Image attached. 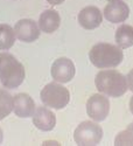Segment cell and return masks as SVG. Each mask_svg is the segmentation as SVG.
I'll return each instance as SVG.
<instances>
[{
	"instance_id": "cell-10",
	"label": "cell",
	"mask_w": 133,
	"mask_h": 146,
	"mask_svg": "<svg viewBox=\"0 0 133 146\" xmlns=\"http://www.w3.org/2000/svg\"><path fill=\"white\" fill-rule=\"evenodd\" d=\"M103 14L107 21L112 23H119L124 22L130 17V8L128 5L125 4L122 0H117V1H111L107 4L104 8Z\"/></svg>"
},
{
	"instance_id": "cell-11",
	"label": "cell",
	"mask_w": 133,
	"mask_h": 146,
	"mask_svg": "<svg viewBox=\"0 0 133 146\" xmlns=\"http://www.w3.org/2000/svg\"><path fill=\"white\" fill-rule=\"evenodd\" d=\"M35 109V102L28 94L21 92L13 97V111L19 118L33 117Z\"/></svg>"
},
{
	"instance_id": "cell-1",
	"label": "cell",
	"mask_w": 133,
	"mask_h": 146,
	"mask_svg": "<svg viewBox=\"0 0 133 146\" xmlns=\"http://www.w3.org/2000/svg\"><path fill=\"white\" fill-rule=\"evenodd\" d=\"M95 84L101 94L113 98L125 95L128 89L126 76L114 69L101 70L95 77Z\"/></svg>"
},
{
	"instance_id": "cell-14",
	"label": "cell",
	"mask_w": 133,
	"mask_h": 146,
	"mask_svg": "<svg viewBox=\"0 0 133 146\" xmlns=\"http://www.w3.org/2000/svg\"><path fill=\"white\" fill-rule=\"evenodd\" d=\"M116 43L122 49L133 46V27L130 25H120L116 31Z\"/></svg>"
},
{
	"instance_id": "cell-16",
	"label": "cell",
	"mask_w": 133,
	"mask_h": 146,
	"mask_svg": "<svg viewBox=\"0 0 133 146\" xmlns=\"http://www.w3.org/2000/svg\"><path fill=\"white\" fill-rule=\"evenodd\" d=\"M13 111V96L8 91L0 89V120L5 119Z\"/></svg>"
},
{
	"instance_id": "cell-18",
	"label": "cell",
	"mask_w": 133,
	"mask_h": 146,
	"mask_svg": "<svg viewBox=\"0 0 133 146\" xmlns=\"http://www.w3.org/2000/svg\"><path fill=\"white\" fill-rule=\"evenodd\" d=\"M126 80H127V87H128V89L133 92V69L128 71V74L126 76Z\"/></svg>"
},
{
	"instance_id": "cell-15",
	"label": "cell",
	"mask_w": 133,
	"mask_h": 146,
	"mask_svg": "<svg viewBox=\"0 0 133 146\" xmlns=\"http://www.w3.org/2000/svg\"><path fill=\"white\" fill-rule=\"evenodd\" d=\"M14 29L7 23H0V50H8L15 43Z\"/></svg>"
},
{
	"instance_id": "cell-8",
	"label": "cell",
	"mask_w": 133,
	"mask_h": 146,
	"mask_svg": "<svg viewBox=\"0 0 133 146\" xmlns=\"http://www.w3.org/2000/svg\"><path fill=\"white\" fill-rule=\"evenodd\" d=\"M40 27L32 19H22L14 26V33L17 39L21 42L30 43L40 38Z\"/></svg>"
},
{
	"instance_id": "cell-13",
	"label": "cell",
	"mask_w": 133,
	"mask_h": 146,
	"mask_svg": "<svg viewBox=\"0 0 133 146\" xmlns=\"http://www.w3.org/2000/svg\"><path fill=\"white\" fill-rule=\"evenodd\" d=\"M38 25L41 32L46 34H52L56 32L61 25V17L55 9H46L41 13Z\"/></svg>"
},
{
	"instance_id": "cell-9",
	"label": "cell",
	"mask_w": 133,
	"mask_h": 146,
	"mask_svg": "<svg viewBox=\"0 0 133 146\" xmlns=\"http://www.w3.org/2000/svg\"><path fill=\"white\" fill-rule=\"evenodd\" d=\"M78 23L79 26L87 31H92L101 26L103 21V14L98 7L87 6L78 13Z\"/></svg>"
},
{
	"instance_id": "cell-20",
	"label": "cell",
	"mask_w": 133,
	"mask_h": 146,
	"mask_svg": "<svg viewBox=\"0 0 133 146\" xmlns=\"http://www.w3.org/2000/svg\"><path fill=\"white\" fill-rule=\"evenodd\" d=\"M130 111L133 115V96L131 97V100H130Z\"/></svg>"
},
{
	"instance_id": "cell-22",
	"label": "cell",
	"mask_w": 133,
	"mask_h": 146,
	"mask_svg": "<svg viewBox=\"0 0 133 146\" xmlns=\"http://www.w3.org/2000/svg\"><path fill=\"white\" fill-rule=\"evenodd\" d=\"M109 3H111V1H117V0H107Z\"/></svg>"
},
{
	"instance_id": "cell-19",
	"label": "cell",
	"mask_w": 133,
	"mask_h": 146,
	"mask_svg": "<svg viewBox=\"0 0 133 146\" xmlns=\"http://www.w3.org/2000/svg\"><path fill=\"white\" fill-rule=\"evenodd\" d=\"M48 4H50L53 6H56V5H61L64 3V0H47Z\"/></svg>"
},
{
	"instance_id": "cell-17",
	"label": "cell",
	"mask_w": 133,
	"mask_h": 146,
	"mask_svg": "<svg viewBox=\"0 0 133 146\" xmlns=\"http://www.w3.org/2000/svg\"><path fill=\"white\" fill-rule=\"evenodd\" d=\"M114 145H133V121L127 126L126 130L119 132L116 139Z\"/></svg>"
},
{
	"instance_id": "cell-6",
	"label": "cell",
	"mask_w": 133,
	"mask_h": 146,
	"mask_svg": "<svg viewBox=\"0 0 133 146\" xmlns=\"http://www.w3.org/2000/svg\"><path fill=\"white\" fill-rule=\"evenodd\" d=\"M110 112V101L103 94L92 95L87 102V113L95 121H103Z\"/></svg>"
},
{
	"instance_id": "cell-3",
	"label": "cell",
	"mask_w": 133,
	"mask_h": 146,
	"mask_svg": "<svg viewBox=\"0 0 133 146\" xmlns=\"http://www.w3.org/2000/svg\"><path fill=\"white\" fill-rule=\"evenodd\" d=\"M25 68L9 53H0V82L7 89H15L25 81Z\"/></svg>"
},
{
	"instance_id": "cell-2",
	"label": "cell",
	"mask_w": 133,
	"mask_h": 146,
	"mask_svg": "<svg viewBox=\"0 0 133 146\" xmlns=\"http://www.w3.org/2000/svg\"><path fill=\"white\" fill-rule=\"evenodd\" d=\"M89 58L95 67L99 69H111L123 62L124 54L119 46L99 42L90 49Z\"/></svg>"
},
{
	"instance_id": "cell-7",
	"label": "cell",
	"mask_w": 133,
	"mask_h": 146,
	"mask_svg": "<svg viewBox=\"0 0 133 146\" xmlns=\"http://www.w3.org/2000/svg\"><path fill=\"white\" fill-rule=\"evenodd\" d=\"M75 64L68 57H60L52 66V77L58 83H68L75 76Z\"/></svg>"
},
{
	"instance_id": "cell-12",
	"label": "cell",
	"mask_w": 133,
	"mask_h": 146,
	"mask_svg": "<svg viewBox=\"0 0 133 146\" xmlns=\"http://www.w3.org/2000/svg\"><path fill=\"white\" fill-rule=\"evenodd\" d=\"M33 124L43 132L52 131L56 125V116L48 108L39 106L35 109L33 115Z\"/></svg>"
},
{
	"instance_id": "cell-21",
	"label": "cell",
	"mask_w": 133,
	"mask_h": 146,
	"mask_svg": "<svg viewBox=\"0 0 133 146\" xmlns=\"http://www.w3.org/2000/svg\"><path fill=\"white\" fill-rule=\"evenodd\" d=\"M3 140H4V131L1 127H0V144L3 143Z\"/></svg>"
},
{
	"instance_id": "cell-5",
	"label": "cell",
	"mask_w": 133,
	"mask_h": 146,
	"mask_svg": "<svg viewBox=\"0 0 133 146\" xmlns=\"http://www.w3.org/2000/svg\"><path fill=\"white\" fill-rule=\"evenodd\" d=\"M102 139L103 129L97 121H82L74 132V140L77 145H98Z\"/></svg>"
},
{
	"instance_id": "cell-4",
	"label": "cell",
	"mask_w": 133,
	"mask_h": 146,
	"mask_svg": "<svg viewBox=\"0 0 133 146\" xmlns=\"http://www.w3.org/2000/svg\"><path fill=\"white\" fill-rule=\"evenodd\" d=\"M40 98L46 106L55 109V110H61L69 104L70 92L61 83L55 81L48 83L41 90Z\"/></svg>"
}]
</instances>
